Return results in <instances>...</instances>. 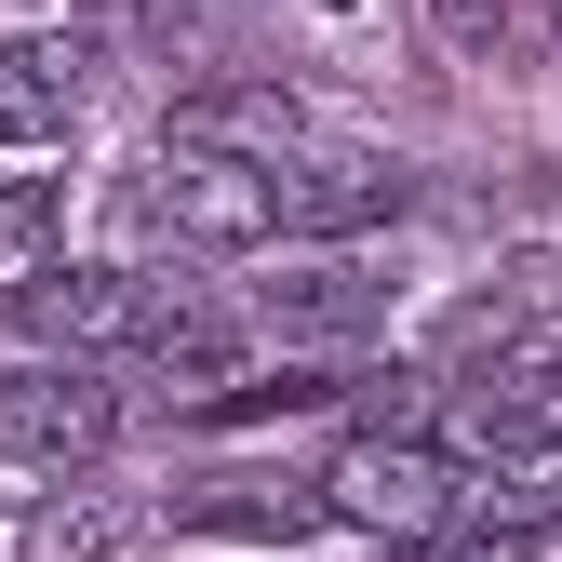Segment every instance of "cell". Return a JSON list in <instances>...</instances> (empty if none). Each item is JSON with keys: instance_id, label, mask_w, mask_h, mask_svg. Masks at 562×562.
<instances>
[{"instance_id": "cell-1", "label": "cell", "mask_w": 562, "mask_h": 562, "mask_svg": "<svg viewBox=\"0 0 562 562\" xmlns=\"http://www.w3.org/2000/svg\"><path fill=\"white\" fill-rule=\"evenodd\" d=\"M148 228H175L188 255H255L281 241V161H228V148H175L161 134V161H148Z\"/></svg>"}, {"instance_id": "cell-2", "label": "cell", "mask_w": 562, "mask_h": 562, "mask_svg": "<svg viewBox=\"0 0 562 562\" xmlns=\"http://www.w3.org/2000/svg\"><path fill=\"white\" fill-rule=\"evenodd\" d=\"M322 496L362 522V536H389V549H429V536L469 509V469H456L442 442H415V429H362V442L335 456Z\"/></svg>"}, {"instance_id": "cell-3", "label": "cell", "mask_w": 562, "mask_h": 562, "mask_svg": "<svg viewBox=\"0 0 562 562\" xmlns=\"http://www.w3.org/2000/svg\"><path fill=\"white\" fill-rule=\"evenodd\" d=\"M188 295H161V281L134 268H27L14 281V322L41 335V362H94V348H148Z\"/></svg>"}, {"instance_id": "cell-4", "label": "cell", "mask_w": 562, "mask_h": 562, "mask_svg": "<svg viewBox=\"0 0 562 562\" xmlns=\"http://www.w3.org/2000/svg\"><path fill=\"white\" fill-rule=\"evenodd\" d=\"M121 442V389L94 362H27L0 375V456L14 469H94Z\"/></svg>"}, {"instance_id": "cell-5", "label": "cell", "mask_w": 562, "mask_h": 562, "mask_svg": "<svg viewBox=\"0 0 562 562\" xmlns=\"http://www.w3.org/2000/svg\"><path fill=\"white\" fill-rule=\"evenodd\" d=\"M402 215H415V175L402 161H362V148L281 161V241H362V228H402Z\"/></svg>"}, {"instance_id": "cell-6", "label": "cell", "mask_w": 562, "mask_h": 562, "mask_svg": "<svg viewBox=\"0 0 562 562\" xmlns=\"http://www.w3.org/2000/svg\"><path fill=\"white\" fill-rule=\"evenodd\" d=\"M175 522H188V536H268V549H295V536H322V522H335V496H322V482L215 469V482H188V496H175Z\"/></svg>"}, {"instance_id": "cell-7", "label": "cell", "mask_w": 562, "mask_h": 562, "mask_svg": "<svg viewBox=\"0 0 562 562\" xmlns=\"http://www.w3.org/2000/svg\"><path fill=\"white\" fill-rule=\"evenodd\" d=\"M389 308V281H362L348 255H308V268H281L268 295H255V322L281 335V348H335V335H362Z\"/></svg>"}, {"instance_id": "cell-8", "label": "cell", "mask_w": 562, "mask_h": 562, "mask_svg": "<svg viewBox=\"0 0 562 562\" xmlns=\"http://www.w3.org/2000/svg\"><path fill=\"white\" fill-rule=\"evenodd\" d=\"M81 81H67V41H0V148H54Z\"/></svg>"}, {"instance_id": "cell-9", "label": "cell", "mask_w": 562, "mask_h": 562, "mask_svg": "<svg viewBox=\"0 0 562 562\" xmlns=\"http://www.w3.org/2000/svg\"><path fill=\"white\" fill-rule=\"evenodd\" d=\"M175 148H228V161H281L295 148V94H188Z\"/></svg>"}, {"instance_id": "cell-10", "label": "cell", "mask_w": 562, "mask_h": 562, "mask_svg": "<svg viewBox=\"0 0 562 562\" xmlns=\"http://www.w3.org/2000/svg\"><path fill=\"white\" fill-rule=\"evenodd\" d=\"M134 549V509L121 496H54V509H27V536H14V562H121Z\"/></svg>"}, {"instance_id": "cell-11", "label": "cell", "mask_w": 562, "mask_h": 562, "mask_svg": "<svg viewBox=\"0 0 562 562\" xmlns=\"http://www.w3.org/2000/svg\"><path fill=\"white\" fill-rule=\"evenodd\" d=\"M54 228H67V175H0V241L41 255Z\"/></svg>"}, {"instance_id": "cell-12", "label": "cell", "mask_w": 562, "mask_h": 562, "mask_svg": "<svg viewBox=\"0 0 562 562\" xmlns=\"http://www.w3.org/2000/svg\"><path fill=\"white\" fill-rule=\"evenodd\" d=\"M429 27H442V54H509L522 0H429Z\"/></svg>"}, {"instance_id": "cell-13", "label": "cell", "mask_w": 562, "mask_h": 562, "mask_svg": "<svg viewBox=\"0 0 562 562\" xmlns=\"http://www.w3.org/2000/svg\"><path fill=\"white\" fill-rule=\"evenodd\" d=\"M322 14H348V0H322Z\"/></svg>"}]
</instances>
